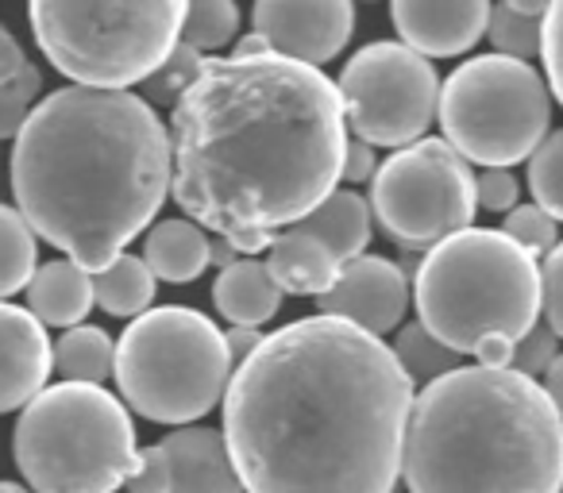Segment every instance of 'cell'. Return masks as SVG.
Listing matches in <instances>:
<instances>
[{
  "label": "cell",
  "instance_id": "7c38bea8",
  "mask_svg": "<svg viewBox=\"0 0 563 493\" xmlns=\"http://www.w3.org/2000/svg\"><path fill=\"white\" fill-rule=\"evenodd\" d=\"M255 35L274 55L321 70L347 47L355 32L352 0H255Z\"/></svg>",
  "mask_w": 563,
  "mask_h": 493
},
{
  "label": "cell",
  "instance_id": "ab89813d",
  "mask_svg": "<svg viewBox=\"0 0 563 493\" xmlns=\"http://www.w3.org/2000/svg\"><path fill=\"white\" fill-rule=\"evenodd\" d=\"M224 344H228V359H232V367H240V362H247L251 355L258 351V344H263V332H258V328H228Z\"/></svg>",
  "mask_w": 563,
  "mask_h": 493
},
{
  "label": "cell",
  "instance_id": "83f0119b",
  "mask_svg": "<svg viewBox=\"0 0 563 493\" xmlns=\"http://www.w3.org/2000/svg\"><path fill=\"white\" fill-rule=\"evenodd\" d=\"M201 66H205L201 51H194L189 43H178V47L166 55V63L158 66L147 81H143V93H147L143 101H147V104H174L197 81Z\"/></svg>",
  "mask_w": 563,
  "mask_h": 493
},
{
  "label": "cell",
  "instance_id": "d6986e66",
  "mask_svg": "<svg viewBox=\"0 0 563 493\" xmlns=\"http://www.w3.org/2000/svg\"><path fill=\"white\" fill-rule=\"evenodd\" d=\"M212 305L232 328H263L278 316L282 290L271 282L263 259H240L217 274Z\"/></svg>",
  "mask_w": 563,
  "mask_h": 493
},
{
  "label": "cell",
  "instance_id": "6da1fadb",
  "mask_svg": "<svg viewBox=\"0 0 563 493\" xmlns=\"http://www.w3.org/2000/svg\"><path fill=\"white\" fill-rule=\"evenodd\" d=\"M413 397L386 339L317 313L232 370L220 436L243 493H394Z\"/></svg>",
  "mask_w": 563,
  "mask_h": 493
},
{
  "label": "cell",
  "instance_id": "b9f144b4",
  "mask_svg": "<svg viewBox=\"0 0 563 493\" xmlns=\"http://www.w3.org/2000/svg\"><path fill=\"white\" fill-rule=\"evenodd\" d=\"M255 55H274L271 51V43L263 40V35H243V40H235V47H232V58H255Z\"/></svg>",
  "mask_w": 563,
  "mask_h": 493
},
{
  "label": "cell",
  "instance_id": "9a60e30c",
  "mask_svg": "<svg viewBox=\"0 0 563 493\" xmlns=\"http://www.w3.org/2000/svg\"><path fill=\"white\" fill-rule=\"evenodd\" d=\"M55 344L27 309L0 301V413H16L47 390Z\"/></svg>",
  "mask_w": 563,
  "mask_h": 493
},
{
  "label": "cell",
  "instance_id": "ac0fdd59",
  "mask_svg": "<svg viewBox=\"0 0 563 493\" xmlns=\"http://www.w3.org/2000/svg\"><path fill=\"white\" fill-rule=\"evenodd\" d=\"M93 305V274L70 259L43 262L27 282V313L43 328H78Z\"/></svg>",
  "mask_w": 563,
  "mask_h": 493
},
{
  "label": "cell",
  "instance_id": "ba28073f",
  "mask_svg": "<svg viewBox=\"0 0 563 493\" xmlns=\"http://www.w3.org/2000/svg\"><path fill=\"white\" fill-rule=\"evenodd\" d=\"M224 332L186 305L147 309L117 339L120 401L155 424H186L209 416L232 382Z\"/></svg>",
  "mask_w": 563,
  "mask_h": 493
},
{
  "label": "cell",
  "instance_id": "7a4b0ae2",
  "mask_svg": "<svg viewBox=\"0 0 563 493\" xmlns=\"http://www.w3.org/2000/svg\"><path fill=\"white\" fill-rule=\"evenodd\" d=\"M170 197L240 255L301 224L344 178L336 81L282 55L205 58L170 104Z\"/></svg>",
  "mask_w": 563,
  "mask_h": 493
},
{
  "label": "cell",
  "instance_id": "d590c367",
  "mask_svg": "<svg viewBox=\"0 0 563 493\" xmlns=\"http://www.w3.org/2000/svg\"><path fill=\"white\" fill-rule=\"evenodd\" d=\"M517 178L509 170H483L475 178V204L486 212H509L517 209Z\"/></svg>",
  "mask_w": 563,
  "mask_h": 493
},
{
  "label": "cell",
  "instance_id": "f35d334b",
  "mask_svg": "<svg viewBox=\"0 0 563 493\" xmlns=\"http://www.w3.org/2000/svg\"><path fill=\"white\" fill-rule=\"evenodd\" d=\"M24 66H27V58H24V47H20V40L9 32V27L0 24V86H9V81L16 78Z\"/></svg>",
  "mask_w": 563,
  "mask_h": 493
},
{
  "label": "cell",
  "instance_id": "e0dca14e",
  "mask_svg": "<svg viewBox=\"0 0 563 493\" xmlns=\"http://www.w3.org/2000/svg\"><path fill=\"white\" fill-rule=\"evenodd\" d=\"M271 282L282 290V298H321L332 290L340 274V262L324 251L313 235L298 232V227H286L271 239L263 259Z\"/></svg>",
  "mask_w": 563,
  "mask_h": 493
},
{
  "label": "cell",
  "instance_id": "4fadbf2b",
  "mask_svg": "<svg viewBox=\"0 0 563 493\" xmlns=\"http://www.w3.org/2000/svg\"><path fill=\"white\" fill-rule=\"evenodd\" d=\"M321 316H336L367 336L383 339L386 332H398L409 309V278L398 262L383 255H360L344 262L329 293L317 298Z\"/></svg>",
  "mask_w": 563,
  "mask_h": 493
},
{
  "label": "cell",
  "instance_id": "f546056e",
  "mask_svg": "<svg viewBox=\"0 0 563 493\" xmlns=\"http://www.w3.org/2000/svg\"><path fill=\"white\" fill-rule=\"evenodd\" d=\"M40 93H43V74L32 63L9 86H0V139H16L20 127L32 116V109L40 104Z\"/></svg>",
  "mask_w": 563,
  "mask_h": 493
},
{
  "label": "cell",
  "instance_id": "1f68e13d",
  "mask_svg": "<svg viewBox=\"0 0 563 493\" xmlns=\"http://www.w3.org/2000/svg\"><path fill=\"white\" fill-rule=\"evenodd\" d=\"M540 58H544L548 93L563 104V0H548V12L540 20Z\"/></svg>",
  "mask_w": 563,
  "mask_h": 493
},
{
  "label": "cell",
  "instance_id": "bcb514c9",
  "mask_svg": "<svg viewBox=\"0 0 563 493\" xmlns=\"http://www.w3.org/2000/svg\"><path fill=\"white\" fill-rule=\"evenodd\" d=\"M394 493H398V490H394Z\"/></svg>",
  "mask_w": 563,
  "mask_h": 493
},
{
  "label": "cell",
  "instance_id": "d6a6232c",
  "mask_svg": "<svg viewBox=\"0 0 563 493\" xmlns=\"http://www.w3.org/2000/svg\"><path fill=\"white\" fill-rule=\"evenodd\" d=\"M540 313L548 316L555 339H563V243H555L540 267Z\"/></svg>",
  "mask_w": 563,
  "mask_h": 493
},
{
  "label": "cell",
  "instance_id": "74e56055",
  "mask_svg": "<svg viewBox=\"0 0 563 493\" xmlns=\"http://www.w3.org/2000/svg\"><path fill=\"white\" fill-rule=\"evenodd\" d=\"M475 367H490V370H506L514 367V339L506 336H486L475 344Z\"/></svg>",
  "mask_w": 563,
  "mask_h": 493
},
{
  "label": "cell",
  "instance_id": "277c9868",
  "mask_svg": "<svg viewBox=\"0 0 563 493\" xmlns=\"http://www.w3.org/2000/svg\"><path fill=\"white\" fill-rule=\"evenodd\" d=\"M409 493H563V416L521 370L455 367L413 397Z\"/></svg>",
  "mask_w": 563,
  "mask_h": 493
},
{
  "label": "cell",
  "instance_id": "9c48e42d",
  "mask_svg": "<svg viewBox=\"0 0 563 493\" xmlns=\"http://www.w3.org/2000/svg\"><path fill=\"white\" fill-rule=\"evenodd\" d=\"M437 120L444 143L483 170H509L529 163L548 139L552 93L532 63L506 55H475L460 63L440 86Z\"/></svg>",
  "mask_w": 563,
  "mask_h": 493
},
{
  "label": "cell",
  "instance_id": "4316f807",
  "mask_svg": "<svg viewBox=\"0 0 563 493\" xmlns=\"http://www.w3.org/2000/svg\"><path fill=\"white\" fill-rule=\"evenodd\" d=\"M529 189L532 204L563 224V127L529 155Z\"/></svg>",
  "mask_w": 563,
  "mask_h": 493
},
{
  "label": "cell",
  "instance_id": "ffe728a7",
  "mask_svg": "<svg viewBox=\"0 0 563 493\" xmlns=\"http://www.w3.org/2000/svg\"><path fill=\"white\" fill-rule=\"evenodd\" d=\"M294 227L306 232V235H313L324 251L344 267V262L360 259V255L367 251L375 216H371V204L363 201L355 189H336V193L324 197V201Z\"/></svg>",
  "mask_w": 563,
  "mask_h": 493
},
{
  "label": "cell",
  "instance_id": "7402d4cb",
  "mask_svg": "<svg viewBox=\"0 0 563 493\" xmlns=\"http://www.w3.org/2000/svg\"><path fill=\"white\" fill-rule=\"evenodd\" d=\"M158 290V278L151 274V267L143 262V255H120L112 259L101 274H93V301L109 316H124L135 321L151 309Z\"/></svg>",
  "mask_w": 563,
  "mask_h": 493
},
{
  "label": "cell",
  "instance_id": "8992f818",
  "mask_svg": "<svg viewBox=\"0 0 563 493\" xmlns=\"http://www.w3.org/2000/svg\"><path fill=\"white\" fill-rule=\"evenodd\" d=\"M35 493H117L135 470V424L104 385L58 382L20 408L12 436Z\"/></svg>",
  "mask_w": 563,
  "mask_h": 493
},
{
  "label": "cell",
  "instance_id": "f6af8a7d",
  "mask_svg": "<svg viewBox=\"0 0 563 493\" xmlns=\"http://www.w3.org/2000/svg\"><path fill=\"white\" fill-rule=\"evenodd\" d=\"M0 493H35L32 485H20V482H0Z\"/></svg>",
  "mask_w": 563,
  "mask_h": 493
},
{
  "label": "cell",
  "instance_id": "44dd1931",
  "mask_svg": "<svg viewBox=\"0 0 563 493\" xmlns=\"http://www.w3.org/2000/svg\"><path fill=\"white\" fill-rule=\"evenodd\" d=\"M209 247L212 239L194 220H158L147 232V243H143V262H147L158 282L186 285L194 278H201V270L209 267Z\"/></svg>",
  "mask_w": 563,
  "mask_h": 493
},
{
  "label": "cell",
  "instance_id": "5bb4252c",
  "mask_svg": "<svg viewBox=\"0 0 563 493\" xmlns=\"http://www.w3.org/2000/svg\"><path fill=\"white\" fill-rule=\"evenodd\" d=\"M401 43L421 58L467 55L490 24V0H390Z\"/></svg>",
  "mask_w": 563,
  "mask_h": 493
},
{
  "label": "cell",
  "instance_id": "484cf974",
  "mask_svg": "<svg viewBox=\"0 0 563 493\" xmlns=\"http://www.w3.org/2000/svg\"><path fill=\"white\" fill-rule=\"evenodd\" d=\"M240 40V9L235 0H189L186 24H181V43L194 51H220Z\"/></svg>",
  "mask_w": 563,
  "mask_h": 493
},
{
  "label": "cell",
  "instance_id": "8d00e7d4",
  "mask_svg": "<svg viewBox=\"0 0 563 493\" xmlns=\"http://www.w3.org/2000/svg\"><path fill=\"white\" fill-rule=\"evenodd\" d=\"M375 170H378L375 147H371V143H363V139L347 143V150H344V178H340V181H347V186H363V181L375 178Z\"/></svg>",
  "mask_w": 563,
  "mask_h": 493
},
{
  "label": "cell",
  "instance_id": "3957f363",
  "mask_svg": "<svg viewBox=\"0 0 563 493\" xmlns=\"http://www.w3.org/2000/svg\"><path fill=\"white\" fill-rule=\"evenodd\" d=\"M12 143L16 212L89 274L120 259L170 197V132L124 89H55Z\"/></svg>",
  "mask_w": 563,
  "mask_h": 493
},
{
  "label": "cell",
  "instance_id": "603a6c76",
  "mask_svg": "<svg viewBox=\"0 0 563 493\" xmlns=\"http://www.w3.org/2000/svg\"><path fill=\"white\" fill-rule=\"evenodd\" d=\"M117 367V339L93 324L66 328V336L55 344V370L66 382L104 385Z\"/></svg>",
  "mask_w": 563,
  "mask_h": 493
},
{
  "label": "cell",
  "instance_id": "52a82bcc",
  "mask_svg": "<svg viewBox=\"0 0 563 493\" xmlns=\"http://www.w3.org/2000/svg\"><path fill=\"white\" fill-rule=\"evenodd\" d=\"M189 0H27L47 63L86 89L143 86L181 43Z\"/></svg>",
  "mask_w": 563,
  "mask_h": 493
},
{
  "label": "cell",
  "instance_id": "4dcf8cb0",
  "mask_svg": "<svg viewBox=\"0 0 563 493\" xmlns=\"http://www.w3.org/2000/svg\"><path fill=\"white\" fill-rule=\"evenodd\" d=\"M501 232H506L517 247H525L532 259L548 255L555 243H560V224H555L544 209H537V204H517V209H509L506 227H501Z\"/></svg>",
  "mask_w": 563,
  "mask_h": 493
},
{
  "label": "cell",
  "instance_id": "836d02e7",
  "mask_svg": "<svg viewBox=\"0 0 563 493\" xmlns=\"http://www.w3.org/2000/svg\"><path fill=\"white\" fill-rule=\"evenodd\" d=\"M555 355H560L555 332L548 328V324H537L529 336L514 344V370H521V374H529V378H540L548 367H552Z\"/></svg>",
  "mask_w": 563,
  "mask_h": 493
},
{
  "label": "cell",
  "instance_id": "d4e9b609",
  "mask_svg": "<svg viewBox=\"0 0 563 493\" xmlns=\"http://www.w3.org/2000/svg\"><path fill=\"white\" fill-rule=\"evenodd\" d=\"M394 359L401 362V370L409 374V382H437V378H444L448 370L460 367V355L452 351V347L440 344L432 332H424L421 324H401L398 328V339H394Z\"/></svg>",
  "mask_w": 563,
  "mask_h": 493
},
{
  "label": "cell",
  "instance_id": "ee69618b",
  "mask_svg": "<svg viewBox=\"0 0 563 493\" xmlns=\"http://www.w3.org/2000/svg\"><path fill=\"white\" fill-rule=\"evenodd\" d=\"M209 262L217 270H228L232 262H240V251H235V247L228 239H220V243H212V247H209Z\"/></svg>",
  "mask_w": 563,
  "mask_h": 493
},
{
  "label": "cell",
  "instance_id": "5b68a950",
  "mask_svg": "<svg viewBox=\"0 0 563 493\" xmlns=\"http://www.w3.org/2000/svg\"><path fill=\"white\" fill-rule=\"evenodd\" d=\"M417 324L471 355L478 339H525L540 324V262L501 227H463L429 247L413 274Z\"/></svg>",
  "mask_w": 563,
  "mask_h": 493
},
{
  "label": "cell",
  "instance_id": "7bdbcfd3",
  "mask_svg": "<svg viewBox=\"0 0 563 493\" xmlns=\"http://www.w3.org/2000/svg\"><path fill=\"white\" fill-rule=\"evenodd\" d=\"M501 4L525 20H544V12H548V0H501Z\"/></svg>",
  "mask_w": 563,
  "mask_h": 493
},
{
  "label": "cell",
  "instance_id": "f1b7e54d",
  "mask_svg": "<svg viewBox=\"0 0 563 493\" xmlns=\"http://www.w3.org/2000/svg\"><path fill=\"white\" fill-rule=\"evenodd\" d=\"M486 35L494 43V55L517 58V63H529L540 51V20H525L517 12H509L506 4L490 9V24H486Z\"/></svg>",
  "mask_w": 563,
  "mask_h": 493
},
{
  "label": "cell",
  "instance_id": "30bf717a",
  "mask_svg": "<svg viewBox=\"0 0 563 493\" xmlns=\"http://www.w3.org/2000/svg\"><path fill=\"white\" fill-rule=\"evenodd\" d=\"M371 216L409 251L437 247L475 220V170L444 139H417L371 178Z\"/></svg>",
  "mask_w": 563,
  "mask_h": 493
},
{
  "label": "cell",
  "instance_id": "e575fe53",
  "mask_svg": "<svg viewBox=\"0 0 563 493\" xmlns=\"http://www.w3.org/2000/svg\"><path fill=\"white\" fill-rule=\"evenodd\" d=\"M128 490L132 493H170V459L158 444L140 447L135 455V470L128 478Z\"/></svg>",
  "mask_w": 563,
  "mask_h": 493
},
{
  "label": "cell",
  "instance_id": "cb8c5ba5",
  "mask_svg": "<svg viewBox=\"0 0 563 493\" xmlns=\"http://www.w3.org/2000/svg\"><path fill=\"white\" fill-rule=\"evenodd\" d=\"M40 270V243L12 204H0V301L27 290Z\"/></svg>",
  "mask_w": 563,
  "mask_h": 493
},
{
  "label": "cell",
  "instance_id": "8fae6325",
  "mask_svg": "<svg viewBox=\"0 0 563 493\" xmlns=\"http://www.w3.org/2000/svg\"><path fill=\"white\" fill-rule=\"evenodd\" d=\"M344 124L371 147H409L437 120V66L406 43H371L344 63L336 81Z\"/></svg>",
  "mask_w": 563,
  "mask_h": 493
},
{
  "label": "cell",
  "instance_id": "60d3db41",
  "mask_svg": "<svg viewBox=\"0 0 563 493\" xmlns=\"http://www.w3.org/2000/svg\"><path fill=\"white\" fill-rule=\"evenodd\" d=\"M544 393H548V401H552L555 408H560V416H563V351L552 359V367L544 370Z\"/></svg>",
  "mask_w": 563,
  "mask_h": 493
},
{
  "label": "cell",
  "instance_id": "2e32d148",
  "mask_svg": "<svg viewBox=\"0 0 563 493\" xmlns=\"http://www.w3.org/2000/svg\"><path fill=\"white\" fill-rule=\"evenodd\" d=\"M158 447L170 459V493H243L224 436L205 424L166 432Z\"/></svg>",
  "mask_w": 563,
  "mask_h": 493
}]
</instances>
